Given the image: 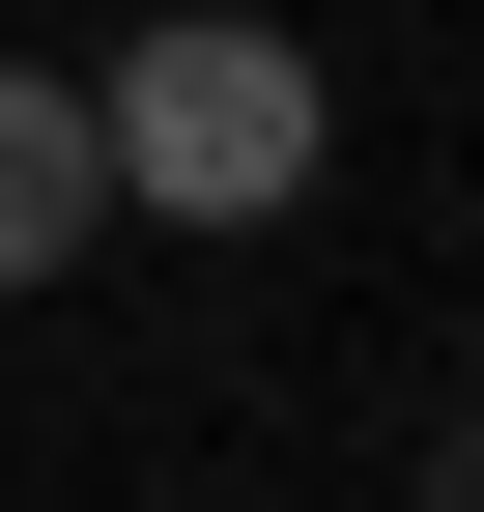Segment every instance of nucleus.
<instances>
[{
	"instance_id": "obj_2",
	"label": "nucleus",
	"mask_w": 484,
	"mask_h": 512,
	"mask_svg": "<svg viewBox=\"0 0 484 512\" xmlns=\"http://www.w3.org/2000/svg\"><path fill=\"white\" fill-rule=\"evenodd\" d=\"M86 228H114V171H86V86H57V57H0V285H57Z\"/></svg>"
},
{
	"instance_id": "obj_3",
	"label": "nucleus",
	"mask_w": 484,
	"mask_h": 512,
	"mask_svg": "<svg viewBox=\"0 0 484 512\" xmlns=\"http://www.w3.org/2000/svg\"><path fill=\"white\" fill-rule=\"evenodd\" d=\"M428 512H484V399H456V456H428Z\"/></svg>"
},
{
	"instance_id": "obj_1",
	"label": "nucleus",
	"mask_w": 484,
	"mask_h": 512,
	"mask_svg": "<svg viewBox=\"0 0 484 512\" xmlns=\"http://www.w3.org/2000/svg\"><path fill=\"white\" fill-rule=\"evenodd\" d=\"M86 171L143 228H285V200H314V57H285V29H143L86 86Z\"/></svg>"
}]
</instances>
